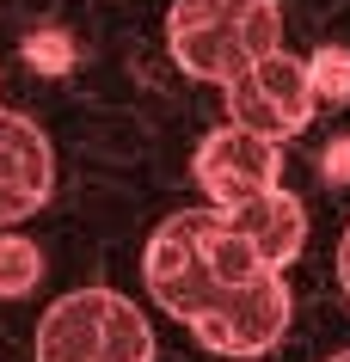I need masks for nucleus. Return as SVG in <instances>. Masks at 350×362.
I'll list each match as a JSON object with an SVG mask.
<instances>
[{"instance_id":"obj_1","label":"nucleus","mask_w":350,"mask_h":362,"mask_svg":"<svg viewBox=\"0 0 350 362\" xmlns=\"http://www.w3.org/2000/svg\"><path fill=\"white\" fill-rule=\"evenodd\" d=\"M271 276H289V270H271L258 258V246L233 228L228 215L215 209H178L166 215L141 252V283H148V301L160 313H173L185 332L209 325L228 301H240L246 288L271 283Z\"/></svg>"},{"instance_id":"obj_2","label":"nucleus","mask_w":350,"mask_h":362,"mask_svg":"<svg viewBox=\"0 0 350 362\" xmlns=\"http://www.w3.org/2000/svg\"><path fill=\"white\" fill-rule=\"evenodd\" d=\"M166 49H173L178 74L233 86L252 62L283 49V6L276 0H173Z\"/></svg>"},{"instance_id":"obj_3","label":"nucleus","mask_w":350,"mask_h":362,"mask_svg":"<svg viewBox=\"0 0 350 362\" xmlns=\"http://www.w3.org/2000/svg\"><path fill=\"white\" fill-rule=\"evenodd\" d=\"M37 362H154V325L123 288H68L37 320Z\"/></svg>"},{"instance_id":"obj_4","label":"nucleus","mask_w":350,"mask_h":362,"mask_svg":"<svg viewBox=\"0 0 350 362\" xmlns=\"http://www.w3.org/2000/svg\"><path fill=\"white\" fill-rule=\"evenodd\" d=\"M228 93V123L240 129H258L271 141H295V135L313 123L320 111V86H313V62L289 56V49H271L264 62H252L246 74L221 86Z\"/></svg>"},{"instance_id":"obj_5","label":"nucleus","mask_w":350,"mask_h":362,"mask_svg":"<svg viewBox=\"0 0 350 362\" xmlns=\"http://www.w3.org/2000/svg\"><path fill=\"white\" fill-rule=\"evenodd\" d=\"M191 178L215 209H240V203H252V197L283 185V141L240 129V123H221V129H209L197 141Z\"/></svg>"},{"instance_id":"obj_6","label":"nucleus","mask_w":350,"mask_h":362,"mask_svg":"<svg viewBox=\"0 0 350 362\" xmlns=\"http://www.w3.org/2000/svg\"><path fill=\"white\" fill-rule=\"evenodd\" d=\"M56 191V153L31 117L0 105V228H19Z\"/></svg>"},{"instance_id":"obj_7","label":"nucleus","mask_w":350,"mask_h":362,"mask_svg":"<svg viewBox=\"0 0 350 362\" xmlns=\"http://www.w3.org/2000/svg\"><path fill=\"white\" fill-rule=\"evenodd\" d=\"M289 313H295L289 283H283V276H271V283L246 288L240 301H228L209 325H197L191 338L203 344L209 356H264V350H276V344H283Z\"/></svg>"},{"instance_id":"obj_8","label":"nucleus","mask_w":350,"mask_h":362,"mask_svg":"<svg viewBox=\"0 0 350 362\" xmlns=\"http://www.w3.org/2000/svg\"><path fill=\"white\" fill-rule=\"evenodd\" d=\"M233 228L246 233L258 246V258L271 270H289L301 252H308V209H301V197L289 185H276V191L252 197V203H240V209H221Z\"/></svg>"},{"instance_id":"obj_9","label":"nucleus","mask_w":350,"mask_h":362,"mask_svg":"<svg viewBox=\"0 0 350 362\" xmlns=\"http://www.w3.org/2000/svg\"><path fill=\"white\" fill-rule=\"evenodd\" d=\"M37 283H43V252H37V240L0 228V301H25Z\"/></svg>"},{"instance_id":"obj_10","label":"nucleus","mask_w":350,"mask_h":362,"mask_svg":"<svg viewBox=\"0 0 350 362\" xmlns=\"http://www.w3.org/2000/svg\"><path fill=\"white\" fill-rule=\"evenodd\" d=\"M313 62V86H320V105H338V98H350V49H320Z\"/></svg>"},{"instance_id":"obj_11","label":"nucleus","mask_w":350,"mask_h":362,"mask_svg":"<svg viewBox=\"0 0 350 362\" xmlns=\"http://www.w3.org/2000/svg\"><path fill=\"white\" fill-rule=\"evenodd\" d=\"M338 288H344V301H350V228L338 240Z\"/></svg>"},{"instance_id":"obj_12","label":"nucleus","mask_w":350,"mask_h":362,"mask_svg":"<svg viewBox=\"0 0 350 362\" xmlns=\"http://www.w3.org/2000/svg\"><path fill=\"white\" fill-rule=\"evenodd\" d=\"M326 362H350V350H338V356H326Z\"/></svg>"}]
</instances>
